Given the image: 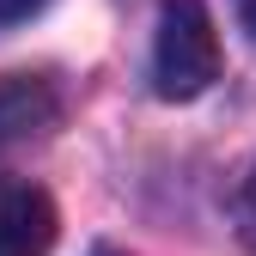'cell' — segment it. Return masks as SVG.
<instances>
[{"mask_svg": "<svg viewBox=\"0 0 256 256\" xmlns=\"http://www.w3.org/2000/svg\"><path fill=\"white\" fill-rule=\"evenodd\" d=\"M244 214H250V238H256V177H250V196H244Z\"/></svg>", "mask_w": 256, "mask_h": 256, "instance_id": "8992f818", "label": "cell"}, {"mask_svg": "<svg viewBox=\"0 0 256 256\" xmlns=\"http://www.w3.org/2000/svg\"><path fill=\"white\" fill-rule=\"evenodd\" d=\"M55 92L49 80H30V74H0V152L18 146V140H37L43 128L55 122Z\"/></svg>", "mask_w": 256, "mask_h": 256, "instance_id": "3957f363", "label": "cell"}, {"mask_svg": "<svg viewBox=\"0 0 256 256\" xmlns=\"http://www.w3.org/2000/svg\"><path fill=\"white\" fill-rule=\"evenodd\" d=\"M55 244V208L37 183L6 177L0 183V256H49Z\"/></svg>", "mask_w": 256, "mask_h": 256, "instance_id": "7a4b0ae2", "label": "cell"}, {"mask_svg": "<svg viewBox=\"0 0 256 256\" xmlns=\"http://www.w3.org/2000/svg\"><path fill=\"white\" fill-rule=\"evenodd\" d=\"M98 256H110V250H98Z\"/></svg>", "mask_w": 256, "mask_h": 256, "instance_id": "52a82bcc", "label": "cell"}, {"mask_svg": "<svg viewBox=\"0 0 256 256\" xmlns=\"http://www.w3.org/2000/svg\"><path fill=\"white\" fill-rule=\"evenodd\" d=\"M238 18H244V30L256 37V0H238Z\"/></svg>", "mask_w": 256, "mask_h": 256, "instance_id": "5b68a950", "label": "cell"}, {"mask_svg": "<svg viewBox=\"0 0 256 256\" xmlns=\"http://www.w3.org/2000/svg\"><path fill=\"white\" fill-rule=\"evenodd\" d=\"M43 0H0V24H18V18H30Z\"/></svg>", "mask_w": 256, "mask_h": 256, "instance_id": "277c9868", "label": "cell"}, {"mask_svg": "<svg viewBox=\"0 0 256 256\" xmlns=\"http://www.w3.org/2000/svg\"><path fill=\"white\" fill-rule=\"evenodd\" d=\"M220 80V37L202 0H171L158 12V37H152V92L158 98H202Z\"/></svg>", "mask_w": 256, "mask_h": 256, "instance_id": "6da1fadb", "label": "cell"}]
</instances>
